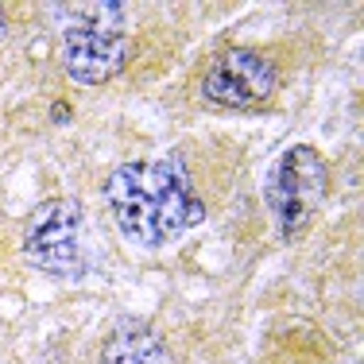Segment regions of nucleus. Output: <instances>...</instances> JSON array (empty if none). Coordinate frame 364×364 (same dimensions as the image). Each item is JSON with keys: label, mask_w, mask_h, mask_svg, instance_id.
Wrapping results in <instances>:
<instances>
[{"label": "nucleus", "mask_w": 364, "mask_h": 364, "mask_svg": "<svg viewBox=\"0 0 364 364\" xmlns=\"http://www.w3.org/2000/svg\"><path fill=\"white\" fill-rule=\"evenodd\" d=\"M4 36H8V16L0 12V43H4Z\"/></svg>", "instance_id": "nucleus-7"}, {"label": "nucleus", "mask_w": 364, "mask_h": 364, "mask_svg": "<svg viewBox=\"0 0 364 364\" xmlns=\"http://www.w3.org/2000/svg\"><path fill=\"white\" fill-rule=\"evenodd\" d=\"M275 85H279V70H275L272 58L256 55L248 47H232L205 70L202 97L221 109H252L272 97Z\"/></svg>", "instance_id": "nucleus-5"}, {"label": "nucleus", "mask_w": 364, "mask_h": 364, "mask_svg": "<svg viewBox=\"0 0 364 364\" xmlns=\"http://www.w3.org/2000/svg\"><path fill=\"white\" fill-rule=\"evenodd\" d=\"M105 202L120 237L140 248H163L205 221L190 167L175 151L117 167L105 182Z\"/></svg>", "instance_id": "nucleus-1"}, {"label": "nucleus", "mask_w": 364, "mask_h": 364, "mask_svg": "<svg viewBox=\"0 0 364 364\" xmlns=\"http://www.w3.org/2000/svg\"><path fill=\"white\" fill-rule=\"evenodd\" d=\"M329 190V167L314 147L299 144L275 163L272 182H267V205L275 213V225L283 232L306 229V221L314 218V210L326 202Z\"/></svg>", "instance_id": "nucleus-3"}, {"label": "nucleus", "mask_w": 364, "mask_h": 364, "mask_svg": "<svg viewBox=\"0 0 364 364\" xmlns=\"http://www.w3.org/2000/svg\"><path fill=\"white\" fill-rule=\"evenodd\" d=\"M23 256L50 275H82L85 248H82V210L66 198L43 202L23 232Z\"/></svg>", "instance_id": "nucleus-4"}, {"label": "nucleus", "mask_w": 364, "mask_h": 364, "mask_svg": "<svg viewBox=\"0 0 364 364\" xmlns=\"http://www.w3.org/2000/svg\"><path fill=\"white\" fill-rule=\"evenodd\" d=\"M50 12L63 20V66L77 85H101L128 66V12L120 0H74Z\"/></svg>", "instance_id": "nucleus-2"}, {"label": "nucleus", "mask_w": 364, "mask_h": 364, "mask_svg": "<svg viewBox=\"0 0 364 364\" xmlns=\"http://www.w3.org/2000/svg\"><path fill=\"white\" fill-rule=\"evenodd\" d=\"M105 364H171L163 337L147 326H120L101 349Z\"/></svg>", "instance_id": "nucleus-6"}]
</instances>
